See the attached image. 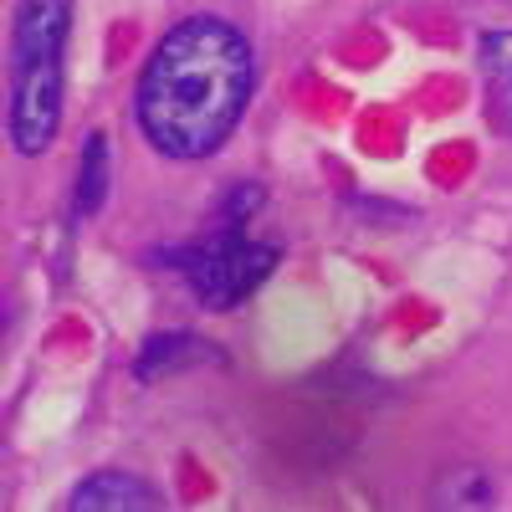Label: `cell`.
Masks as SVG:
<instances>
[{"mask_svg": "<svg viewBox=\"0 0 512 512\" xmlns=\"http://www.w3.org/2000/svg\"><path fill=\"white\" fill-rule=\"evenodd\" d=\"M72 0H21L11 31V144L16 154H47L62 123Z\"/></svg>", "mask_w": 512, "mask_h": 512, "instance_id": "cell-2", "label": "cell"}, {"mask_svg": "<svg viewBox=\"0 0 512 512\" xmlns=\"http://www.w3.org/2000/svg\"><path fill=\"white\" fill-rule=\"evenodd\" d=\"M169 262L185 267V277L205 308H231L267 282V272L277 267V251L262 241H246L241 231H226L195 251H169Z\"/></svg>", "mask_w": 512, "mask_h": 512, "instance_id": "cell-3", "label": "cell"}, {"mask_svg": "<svg viewBox=\"0 0 512 512\" xmlns=\"http://www.w3.org/2000/svg\"><path fill=\"white\" fill-rule=\"evenodd\" d=\"M251 77V47L231 21H180L139 77V123L149 144L169 159L216 154L251 98Z\"/></svg>", "mask_w": 512, "mask_h": 512, "instance_id": "cell-1", "label": "cell"}, {"mask_svg": "<svg viewBox=\"0 0 512 512\" xmlns=\"http://www.w3.org/2000/svg\"><path fill=\"white\" fill-rule=\"evenodd\" d=\"M67 507L72 512H149L159 507V492L134 472H93L77 482Z\"/></svg>", "mask_w": 512, "mask_h": 512, "instance_id": "cell-4", "label": "cell"}, {"mask_svg": "<svg viewBox=\"0 0 512 512\" xmlns=\"http://www.w3.org/2000/svg\"><path fill=\"white\" fill-rule=\"evenodd\" d=\"M185 354H210V349H205V344H195L190 333L149 338L144 354H139V374H144V379H154V374H164V369H185V364H190Z\"/></svg>", "mask_w": 512, "mask_h": 512, "instance_id": "cell-7", "label": "cell"}, {"mask_svg": "<svg viewBox=\"0 0 512 512\" xmlns=\"http://www.w3.org/2000/svg\"><path fill=\"white\" fill-rule=\"evenodd\" d=\"M477 62L487 82V118L502 134H512V31H487Z\"/></svg>", "mask_w": 512, "mask_h": 512, "instance_id": "cell-5", "label": "cell"}, {"mask_svg": "<svg viewBox=\"0 0 512 512\" xmlns=\"http://www.w3.org/2000/svg\"><path fill=\"white\" fill-rule=\"evenodd\" d=\"M108 195V139L93 134L88 149H82V175H77V210L82 216H93Z\"/></svg>", "mask_w": 512, "mask_h": 512, "instance_id": "cell-6", "label": "cell"}]
</instances>
